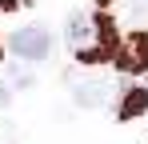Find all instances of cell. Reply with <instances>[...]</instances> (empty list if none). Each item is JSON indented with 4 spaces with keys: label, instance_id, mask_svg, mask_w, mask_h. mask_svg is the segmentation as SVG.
I'll return each mask as SVG.
<instances>
[{
    "label": "cell",
    "instance_id": "cell-5",
    "mask_svg": "<svg viewBox=\"0 0 148 144\" xmlns=\"http://www.w3.org/2000/svg\"><path fill=\"white\" fill-rule=\"evenodd\" d=\"M76 104H84V108H100L104 104V96H108V84H100V80H80L72 88Z\"/></svg>",
    "mask_w": 148,
    "mask_h": 144
},
{
    "label": "cell",
    "instance_id": "cell-1",
    "mask_svg": "<svg viewBox=\"0 0 148 144\" xmlns=\"http://www.w3.org/2000/svg\"><path fill=\"white\" fill-rule=\"evenodd\" d=\"M8 52L16 60H48L52 56V32L44 24H24L8 36Z\"/></svg>",
    "mask_w": 148,
    "mask_h": 144
},
{
    "label": "cell",
    "instance_id": "cell-7",
    "mask_svg": "<svg viewBox=\"0 0 148 144\" xmlns=\"http://www.w3.org/2000/svg\"><path fill=\"white\" fill-rule=\"evenodd\" d=\"M0 60H4V36H0Z\"/></svg>",
    "mask_w": 148,
    "mask_h": 144
},
{
    "label": "cell",
    "instance_id": "cell-3",
    "mask_svg": "<svg viewBox=\"0 0 148 144\" xmlns=\"http://www.w3.org/2000/svg\"><path fill=\"white\" fill-rule=\"evenodd\" d=\"M64 40H68V48H88L92 44V12H72L68 16V28H64Z\"/></svg>",
    "mask_w": 148,
    "mask_h": 144
},
{
    "label": "cell",
    "instance_id": "cell-2",
    "mask_svg": "<svg viewBox=\"0 0 148 144\" xmlns=\"http://www.w3.org/2000/svg\"><path fill=\"white\" fill-rule=\"evenodd\" d=\"M112 64H116V72H124V76L148 72V32L124 36L120 44H116V52H112Z\"/></svg>",
    "mask_w": 148,
    "mask_h": 144
},
{
    "label": "cell",
    "instance_id": "cell-4",
    "mask_svg": "<svg viewBox=\"0 0 148 144\" xmlns=\"http://www.w3.org/2000/svg\"><path fill=\"white\" fill-rule=\"evenodd\" d=\"M148 112V88H124L120 104H116V116L120 120H140Z\"/></svg>",
    "mask_w": 148,
    "mask_h": 144
},
{
    "label": "cell",
    "instance_id": "cell-6",
    "mask_svg": "<svg viewBox=\"0 0 148 144\" xmlns=\"http://www.w3.org/2000/svg\"><path fill=\"white\" fill-rule=\"evenodd\" d=\"M8 96H12V88H8V84L0 80V104H8Z\"/></svg>",
    "mask_w": 148,
    "mask_h": 144
}]
</instances>
